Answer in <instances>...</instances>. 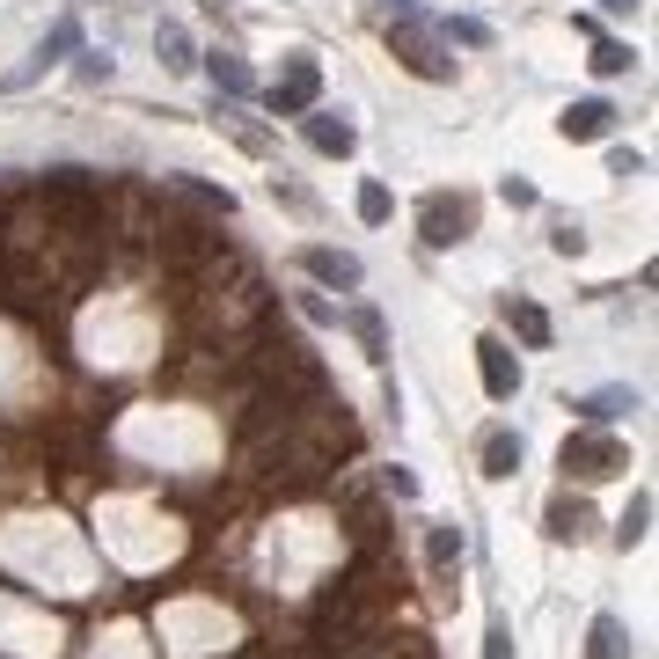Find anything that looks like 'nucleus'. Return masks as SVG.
<instances>
[{"mask_svg":"<svg viewBox=\"0 0 659 659\" xmlns=\"http://www.w3.org/2000/svg\"><path fill=\"white\" fill-rule=\"evenodd\" d=\"M388 52H396L403 67L417 73V81H454V59H447V45H440V37L425 30L417 16H396V22H388Z\"/></svg>","mask_w":659,"mask_h":659,"instance_id":"obj_1","label":"nucleus"},{"mask_svg":"<svg viewBox=\"0 0 659 659\" xmlns=\"http://www.w3.org/2000/svg\"><path fill=\"white\" fill-rule=\"evenodd\" d=\"M417 235H425V249H454L476 235V198L462 191H433L425 206H417Z\"/></svg>","mask_w":659,"mask_h":659,"instance_id":"obj_2","label":"nucleus"},{"mask_svg":"<svg viewBox=\"0 0 659 659\" xmlns=\"http://www.w3.org/2000/svg\"><path fill=\"white\" fill-rule=\"evenodd\" d=\"M630 469V447L608 433H572L564 440V476H579V484H601V476H623Z\"/></svg>","mask_w":659,"mask_h":659,"instance_id":"obj_3","label":"nucleus"},{"mask_svg":"<svg viewBox=\"0 0 659 659\" xmlns=\"http://www.w3.org/2000/svg\"><path fill=\"white\" fill-rule=\"evenodd\" d=\"M315 96H323V67H315L308 52H294V67H286L272 88H264L272 118H308V110H315Z\"/></svg>","mask_w":659,"mask_h":659,"instance_id":"obj_4","label":"nucleus"},{"mask_svg":"<svg viewBox=\"0 0 659 659\" xmlns=\"http://www.w3.org/2000/svg\"><path fill=\"white\" fill-rule=\"evenodd\" d=\"M301 272H308L315 286H337V294H352V286L366 278L352 249H323V243H315V249H301Z\"/></svg>","mask_w":659,"mask_h":659,"instance_id":"obj_5","label":"nucleus"},{"mask_svg":"<svg viewBox=\"0 0 659 659\" xmlns=\"http://www.w3.org/2000/svg\"><path fill=\"white\" fill-rule=\"evenodd\" d=\"M476 366H484L491 403H513V396H521V360L505 352V337H484V345H476Z\"/></svg>","mask_w":659,"mask_h":659,"instance_id":"obj_6","label":"nucleus"},{"mask_svg":"<svg viewBox=\"0 0 659 659\" xmlns=\"http://www.w3.org/2000/svg\"><path fill=\"white\" fill-rule=\"evenodd\" d=\"M425 564H433L440 593L454 601V572H462V528H454V521H433V528H425Z\"/></svg>","mask_w":659,"mask_h":659,"instance_id":"obj_7","label":"nucleus"},{"mask_svg":"<svg viewBox=\"0 0 659 659\" xmlns=\"http://www.w3.org/2000/svg\"><path fill=\"white\" fill-rule=\"evenodd\" d=\"M499 323L513 330V337H521L528 352H542V345H550V315H542L535 301H521V294H505V301H499Z\"/></svg>","mask_w":659,"mask_h":659,"instance_id":"obj_8","label":"nucleus"},{"mask_svg":"<svg viewBox=\"0 0 659 659\" xmlns=\"http://www.w3.org/2000/svg\"><path fill=\"white\" fill-rule=\"evenodd\" d=\"M301 132H308L315 155H337V161H345L352 147H360V132H352L345 118H330V110H308V118H301Z\"/></svg>","mask_w":659,"mask_h":659,"instance_id":"obj_9","label":"nucleus"},{"mask_svg":"<svg viewBox=\"0 0 659 659\" xmlns=\"http://www.w3.org/2000/svg\"><path fill=\"white\" fill-rule=\"evenodd\" d=\"M542 528H550V542H587L593 535V505L587 499H550Z\"/></svg>","mask_w":659,"mask_h":659,"instance_id":"obj_10","label":"nucleus"},{"mask_svg":"<svg viewBox=\"0 0 659 659\" xmlns=\"http://www.w3.org/2000/svg\"><path fill=\"white\" fill-rule=\"evenodd\" d=\"M608 125H616V104L587 96V104H572L564 118H557V132H564V139H608Z\"/></svg>","mask_w":659,"mask_h":659,"instance_id":"obj_11","label":"nucleus"},{"mask_svg":"<svg viewBox=\"0 0 659 659\" xmlns=\"http://www.w3.org/2000/svg\"><path fill=\"white\" fill-rule=\"evenodd\" d=\"M206 73H213V88H220L227 104H243V96H257V81H249V67L235 52H206Z\"/></svg>","mask_w":659,"mask_h":659,"instance_id":"obj_12","label":"nucleus"},{"mask_svg":"<svg viewBox=\"0 0 659 659\" xmlns=\"http://www.w3.org/2000/svg\"><path fill=\"white\" fill-rule=\"evenodd\" d=\"M155 52H161V67H169V73H191L198 67L191 30H184V22H155Z\"/></svg>","mask_w":659,"mask_h":659,"instance_id":"obj_13","label":"nucleus"},{"mask_svg":"<svg viewBox=\"0 0 659 659\" xmlns=\"http://www.w3.org/2000/svg\"><path fill=\"white\" fill-rule=\"evenodd\" d=\"M587 425H608V417H623V411H638V388H601V396H579L572 403Z\"/></svg>","mask_w":659,"mask_h":659,"instance_id":"obj_14","label":"nucleus"},{"mask_svg":"<svg viewBox=\"0 0 659 659\" xmlns=\"http://www.w3.org/2000/svg\"><path fill=\"white\" fill-rule=\"evenodd\" d=\"M513 469H521V433L491 425L484 433V476H513Z\"/></svg>","mask_w":659,"mask_h":659,"instance_id":"obj_15","label":"nucleus"},{"mask_svg":"<svg viewBox=\"0 0 659 659\" xmlns=\"http://www.w3.org/2000/svg\"><path fill=\"white\" fill-rule=\"evenodd\" d=\"M587 659H630V630L616 616H593V652Z\"/></svg>","mask_w":659,"mask_h":659,"instance_id":"obj_16","label":"nucleus"},{"mask_svg":"<svg viewBox=\"0 0 659 659\" xmlns=\"http://www.w3.org/2000/svg\"><path fill=\"white\" fill-rule=\"evenodd\" d=\"M352 337L366 345V360H374V366L388 360V330H382V315H374V308H352Z\"/></svg>","mask_w":659,"mask_h":659,"instance_id":"obj_17","label":"nucleus"},{"mask_svg":"<svg viewBox=\"0 0 659 659\" xmlns=\"http://www.w3.org/2000/svg\"><path fill=\"white\" fill-rule=\"evenodd\" d=\"M440 37H447V45H469V52H484V45H491V22H476V16H447V22H440Z\"/></svg>","mask_w":659,"mask_h":659,"instance_id":"obj_18","label":"nucleus"},{"mask_svg":"<svg viewBox=\"0 0 659 659\" xmlns=\"http://www.w3.org/2000/svg\"><path fill=\"white\" fill-rule=\"evenodd\" d=\"M73 45H81V30H73V22H59V30H52V37H45V45H37V67H30V73H45V67H59V59H67V52H73Z\"/></svg>","mask_w":659,"mask_h":659,"instance_id":"obj_19","label":"nucleus"},{"mask_svg":"<svg viewBox=\"0 0 659 659\" xmlns=\"http://www.w3.org/2000/svg\"><path fill=\"white\" fill-rule=\"evenodd\" d=\"M645 521H652V491H638V499H630V513H623V528H616V542H623V550H638V542H645Z\"/></svg>","mask_w":659,"mask_h":659,"instance_id":"obj_20","label":"nucleus"},{"mask_svg":"<svg viewBox=\"0 0 659 659\" xmlns=\"http://www.w3.org/2000/svg\"><path fill=\"white\" fill-rule=\"evenodd\" d=\"M388 213H396V198H388L382 184H360V220H366V227H382Z\"/></svg>","mask_w":659,"mask_h":659,"instance_id":"obj_21","label":"nucleus"},{"mask_svg":"<svg viewBox=\"0 0 659 659\" xmlns=\"http://www.w3.org/2000/svg\"><path fill=\"white\" fill-rule=\"evenodd\" d=\"M550 249H557V257H579V249H587V227H579V220H557L550 227Z\"/></svg>","mask_w":659,"mask_h":659,"instance_id":"obj_22","label":"nucleus"},{"mask_svg":"<svg viewBox=\"0 0 659 659\" xmlns=\"http://www.w3.org/2000/svg\"><path fill=\"white\" fill-rule=\"evenodd\" d=\"M220 125H227V132H235V139H243L249 155H264V147H272V139H264V132H257V125H249V118H243V110H220Z\"/></svg>","mask_w":659,"mask_h":659,"instance_id":"obj_23","label":"nucleus"},{"mask_svg":"<svg viewBox=\"0 0 659 659\" xmlns=\"http://www.w3.org/2000/svg\"><path fill=\"white\" fill-rule=\"evenodd\" d=\"M593 73H630V45H593Z\"/></svg>","mask_w":659,"mask_h":659,"instance_id":"obj_24","label":"nucleus"},{"mask_svg":"<svg viewBox=\"0 0 659 659\" xmlns=\"http://www.w3.org/2000/svg\"><path fill=\"white\" fill-rule=\"evenodd\" d=\"M608 176H645V155L638 147H616V155H608Z\"/></svg>","mask_w":659,"mask_h":659,"instance_id":"obj_25","label":"nucleus"},{"mask_svg":"<svg viewBox=\"0 0 659 659\" xmlns=\"http://www.w3.org/2000/svg\"><path fill=\"white\" fill-rule=\"evenodd\" d=\"M499 198H505V206H535V184H528V176H505Z\"/></svg>","mask_w":659,"mask_h":659,"instance_id":"obj_26","label":"nucleus"},{"mask_svg":"<svg viewBox=\"0 0 659 659\" xmlns=\"http://www.w3.org/2000/svg\"><path fill=\"white\" fill-rule=\"evenodd\" d=\"M484 659H513V630H505V623L484 630Z\"/></svg>","mask_w":659,"mask_h":659,"instance_id":"obj_27","label":"nucleus"},{"mask_svg":"<svg viewBox=\"0 0 659 659\" xmlns=\"http://www.w3.org/2000/svg\"><path fill=\"white\" fill-rule=\"evenodd\" d=\"M272 191H278V198H286V206H294V213H315V198H308V191H301V184H286V176H272Z\"/></svg>","mask_w":659,"mask_h":659,"instance_id":"obj_28","label":"nucleus"},{"mask_svg":"<svg viewBox=\"0 0 659 659\" xmlns=\"http://www.w3.org/2000/svg\"><path fill=\"white\" fill-rule=\"evenodd\" d=\"M81 81H110V52H81Z\"/></svg>","mask_w":659,"mask_h":659,"instance_id":"obj_29","label":"nucleus"},{"mask_svg":"<svg viewBox=\"0 0 659 659\" xmlns=\"http://www.w3.org/2000/svg\"><path fill=\"white\" fill-rule=\"evenodd\" d=\"M382 484H388V491H396V499H417V476H411V469H388Z\"/></svg>","mask_w":659,"mask_h":659,"instance_id":"obj_30","label":"nucleus"},{"mask_svg":"<svg viewBox=\"0 0 659 659\" xmlns=\"http://www.w3.org/2000/svg\"><path fill=\"white\" fill-rule=\"evenodd\" d=\"M601 8H608V16H630V8H638V0H601Z\"/></svg>","mask_w":659,"mask_h":659,"instance_id":"obj_31","label":"nucleus"},{"mask_svg":"<svg viewBox=\"0 0 659 659\" xmlns=\"http://www.w3.org/2000/svg\"><path fill=\"white\" fill-rule=\"evenodd\" d=\"M388 8H396V16H417V0H388Z\"/></svg>","mask_w":659,"mask_h":659,"instance_id":"obj_32","label":"nucleus"},{"mask_svg":"<svg viewBox=\"0 0 659 659\" xmlns=\"http://www.w3.org/2000/svg\"><path fill=\"white\" fill-rule=\"evenodd\" d=\"M206 8H213V16H220V8H227V0H206Z\"/></svg>","mask_w":659,"mask_h":659,"instance_id":"obj_33","label":"nucleus"}]
</instances>
